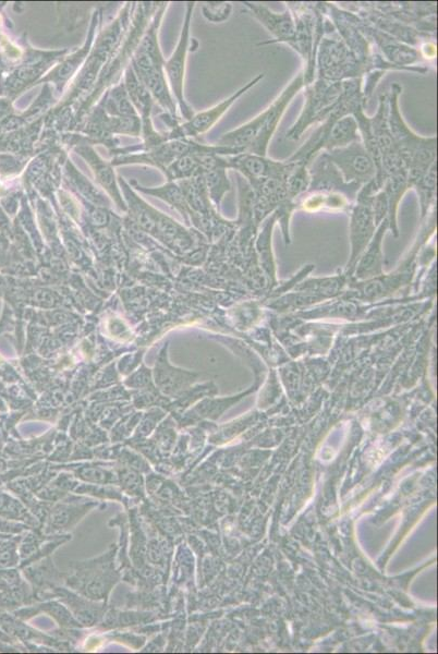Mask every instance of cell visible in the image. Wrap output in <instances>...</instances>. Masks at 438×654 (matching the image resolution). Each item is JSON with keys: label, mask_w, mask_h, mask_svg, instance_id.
<instances>
[{"label": "cell", "mask_w": 438, "mask_h": 654, "mask_svg": "<svg viewBox=\"0 0 438 654\" xmlns=\"http://www.w3.org/2000/svg\"><path fill=\"white\" fill-rule=\"evenodd\" d=\"M242 6L273 35L274 40L260 43L259 46L276 43H284L289 46L292 40H294L296 24L288 8L284 12H281V14H278V12L273 11L263 4L245 2L242 3Z\"/></svg>", "instance_id": "obj_12"}, {"label": "cell", "mask_w": 438, "mask_h": 654, "mask_svg": "<svg viewBox=\"0 0 438 654\" xmlns=\"http://www.w3.org/2000/svg\"><path fill=\"white\" fill-rule=\"evenodd\" d=\"M264 77L265 74H260L257 77H254L251 81L246 83L245 86L233 95H230L229 98L222 103L212 107L209 111L194 115L186 124L177 128L173 135H175V138L198 137L203 135V133L209 131L216 125L217 121L228 112V109L233 106L243 94H246L252 88L257 86Z\"/></svg>", "instance_id": "obj_11"}, {"label": "cell", "mask_w": 438, "mask_h": 654, "mask_svg": "<svg viewBox=\"0 0 438 654\" xmlns=\"http://www.w3.org/2000/svg\"><path fill=\"white\" fill-rule=\"evenodd\" d=\"M233 11V5L229 3H210L203 7L206 19L213 22L226 21Z\"/></svg>", "instance_id": "obj_17"}, {"label": "cell", "mask_w": 438, "mask_h": 654, "mask_svg": "<svg viewBox=\"0 0 438 654\" xmlns=\"http://www.w3.org/2000/svg\"><path fill=\"white\" fill-rule=\"evenodd\" d=\"M325 15V14H324ZM316 78L328 82L363 79L368 70L338 35L326 17L325 34L316 53Z\"/></svg>", "instance_id": "obj_4"}, {"label": "cell", "mask_w": 438, "mask_h": 654, "mask_svg": "<svg viewBox=\"0 0 438 654\" xmlns=\"http://www.w3.org/2000/svg\"><path fill=\"white\" fill-rule=\"evenodd\" d=\"M401 92L403 87L394 83L391 92L387 94L388 125L397 151L407 168L409 186L412 189L437 162V137H421L410 129L400 112Z\"/></svg>", "instance_id": "obj_2"}, {"label": "cell", "mask_w": 438, "mask_h": 654, "mask_svg": "<svg viewBox=\"0 0 438 654\" xmlns=\"http://www.w3.org/2000/svg\"><path fill=\"white\" fill-rule=\"evenodd\" d=\"M229 169L241 174V177L250 183V181L287 177L296 163L289 161H275L267 156H260L248 152H243L234 156H226Z\"/></svg>", "instance_id": "obj_8"}, {"label": "cell", "mask_w": 438, "mask_h": 654, "mask_svg": "<svg viewBox=\"0 0 438 654\" xmlns=\"http://www.w3.org/2000/svg\"><path fill=\"white\" fill-rule=\"evenodd\" d=\"M310 186L307 192H333L340 193L348 199L355 198L361 187L348 185L335 165L327 159L324 152L315 157L309 165Z\"/></svg>", "instance_id": "obj_10"}, {"label": "cell", "mask_w": 438, "mask_h": 654, "mask_svg": "<svg viewBox=\"0 0 438 654\" xmlns=\"http://www.w3.org/2000/svg\"><path fill=\"white\" fill-rule=\"evenodd\" d=\"M229 169L226 156L209 154L202 156V172L210 197L221 202L231 185L227 175Z\"/></svg>", "instance_id": "obj_13"}, {"label": "cell", "mask_w": 438, "mask_h": 654, "mask_svg": "<svg viewBox=\"0 0 438 654\" xmlns=\"http://www.w3.org/2000/svg\"><path fill=\"white\" fill-rule=\"evenodd\" d=\"M193 7V3L188 4L186 20L184 28H182L178 46L173 57L164 65L176 99L180 105L182 115H184L187 120H190L194 116L192 108L187 104L184 98V79Z\"/></svg>", "instance_id": "obj_9"}, {"label": "cell", "mask_w": 438, "mask_h": 654, "mask_svg": "<svg viewBox=\"0 0 438 654\" xmlns=\"http://www.w3.org/2000/svg\"><path fill=\"white\" fill-rule=\"evenodd\" d=\"M339 173L342 174L345 183L363 187L371 183L376 177V167L369 152L365 150L362 141H356L339 148L324 152Z\"/></svg>", "instance_id": "obj_6"}, {"label": "cell", "mask_w": 438, "mask_h": 654, "mask_svg": "<svg viewBox=\"0 0 438 654\" xmlns=\"http://www.w3.org/2000/svg\"><path fill=\"white\" fill-rule=\"evenodd\" d=\"M304 90V105L294 125L287 131L286 138L298 141L309 128L321 125L342 103L344 82H328L315 78Z\"/></svg>", "instance_id": "obj_5"}, {"label": "cell", "mask_w": 438, "mask_h": 654, "mask_svg": "<svg viewBox=\"0 0 438 654\" xmlns=\"http://www.w3.org/2000/svg\"><path fill=\"white\" fill-rule=\"evenodd\" d=\"M288 196L292 201L306 193L310 186V174L307 166L296 164L286 181Z\"/></svg>", "instance_id": "obj_16"}, {"label": "cell", "mask_w": 438, "mask_h": 654, "mask_svg": "<svg viewBox=\"0 0 438 654\" xmlns=\"http://www.w3.org/2000/svg\"><path fill=\"white\" fill-rule=\"evenodd\" d=\"M78 152L91 164L95 177L103 188L116 192L117 187L113 169L104 163L90 148H81Z\"/></svg>", "instance_id": "obj_14"}, {"label": "cell", "mask_w": 438, "mask_h": 654, "mask_svg": "<svg viewBox=\"0 0 438 654\" xmlns=\"http://www.w3.org/2000/svg\"><path fill=\"white\" fill-rule=\"evenodd\" d=\"M437 188V162H435L429 172L413 185L418 193L423 213L427 212L436 198Z\"/></svg>", "instance_id": "obj_15"}, {"label": "cell", "mask_w": 438, "mask_h": 654, "mask_svg": "<svg viewBox=\"0 0 438 654\" xmlns=\"http://www.w3.org/2000/svg\"><path fill=\"white\" fill-rule=\"evenodd\" d=\"M379 101V109L373 117H370V125L376 149L381 157L385 179L393 175H408L407 168L397 151L391 129H389L387 94H382Z\"/></svg>", "instance_id": "obj_7"}, {"label": "cell", "mask_w": 438, "mask_h": 654, "mask_svg": "<svg viewBox=\"0 0 438 654\" xmlns=\"http://www.w3.org/2000/svg\"><path fill=\"white\" fill-rule=\"evenodd\" d=\"M295 19V38L290 47L303 60L304 87L316 78V53L325 34L326 16L321 3H287Z\"/></svg>", "instance_id": "obj_3"}, {"label": "cell", "mask_w": 438, "mask_h": 654, "mask_svg": "<svg viewBox=\"0 0 438 654\" xmlns=\"http://www.w3.org/2000/svg\"><path fill=\"white\" fill-rule=\"evenodd\" d=\"M304 88L303 72L292 80L278 98L257 117L231 130L218 140V147L267 156L271 140L288 106Z\"/></svg>", "instance_id": "obj_1"}]
</instances>
